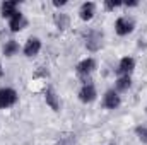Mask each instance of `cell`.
Instances as JSON below:
<instances>
[{
  "label": "cell",
  "instance_id": "6da1fadb",
  "mask_svg": "<svg viewBox=\"0 0 147 145\" xmlns=\"http://www.w3.org/2000/svg\"><path fill=\"white\" fill-rule=\"evenodd\" d=\"M17 99H19V96H17V92L14 89H10V87L0 89V109L14 106L17 103Z\"/></svg>",
  "mask_w": 147,
  "mask_h": 145
},
{
  "label": "cell",
  "instance_id": "7a4b0ae2",
  "mask_svg": "<svg viewBox=\"0 0 147 145\" xmlns=\"http://www.w3.org/2000/svg\"><path fill=\"white\" fill-rule=\"evenodd\" d=\"M134 21L130 17H118L116 22H115V31L118 36H127L134 31Z\"/></svg>",
  "mask_w": 147,
  "mask_h": 145
},
{
  "label": "cell",
  "instance_id": "3957f363",
  "mask_svg": "<svg viewBox=\"0 0 147 145\" xmlns=\"http://www.w3.org/2000/svg\"><path fill=\"white\" fill-rule=\"evenodd\" d=\"M96 96H98L96 87H94L91 82H84V85H82L80 91H79V99H80L84 104H89V103L96 101Z\"/></svg>",
  "mask_w": 147,
  "mask_h": 145
},
{
  "label": "cell",
  "instance_id": "277c9868",
  "mask_svg": "<svg viewBox=\"0 0 147 145\" xmlns=\"http://www.w3.org/2000/svg\"><path fill=\"white\" fill-rule=\"evenodd\" d=\"M134 68H135V60L132 56H125V58L120 60L116 73H118V77H130V73L134 72Z\"/></svg>",
  "mask_w": 147,
  "mask_h": 145
},
{
  "label": "cell",
  "instance_id": "5b68a950",
  "mask_svg": "<svg viewBox=\"0 0 147 145\" xmlns=\"http://www.w3.org/2000/svg\"><path fill=\"white\" fill-rule=\"evenodd\" d=\"M96 60L94 58H86V60H82V62H79L77 63V67H75V70L79 73V77H89L91 73L96 70Z\"/></svg>",
  "mask_w": 147,
  "mask_h": 145
},
{
  "label": "cell",
  "instance_id": "8992f818",
  "mask_svg": "<svg viewBox=\"0 0 147 145\" xmlns=\"http://www.w3.org/2000/svg\"><path fill=\"white\" fill-rule=\"evenodd\" d=\"M26 26H28V21H26L24 14H22L21 10H17L14 15L9 17V28H10L12 33H17V31H21V29H24Z\"/></svg>",
  "mask_w": 147,
  "mask_h": 145
},
{
  "label": "cell",
  "instance_id": "52a82bcc",
  "mask_svg": "<svg viewBox=\"0 0 147 145\" xmlns=\"http://www.w3.org/2000/svg\"><path fill=\"white\" fill-rule=\"evenodd\" d=\"M120 104H121V99H120L118 92H116L115 89L106 91V94L103 96V106L106 109H116Z\"/></svg>",
  "mask_w": 147,
  "mask_h": 145
},
{
  "label": "cell",
  "instance_id": "ba28073f",
  "mask_svg": "<svg viewBox=\"0 0 147 145\" xmlns=\"http://www.w3.org/2000/svg\"><path fill=\"white\" fill-rule=\"evenodd\" d=\"M86 46H87V50H91V51H98V50L103 46V34H101V33H96V31L89 33L87 41H86Z\"/></svg>",
  "mask_w": 147,
  "mask_h": 145
},
{
  "label": "cell",
  "instance_id": "9c48e42d",
  "mask_svg": "<svg viewBox=\"0 0 147 145\" xmlns=\"http://www.w3.org/2000/svg\"><path fill=\"white\" fill-rule=\"evenodd\" d=\"M39 50H41V41L38 38H29L26 41V44H24V55L29 56V58L36 56L38 53H39Z\"/></svg>",
  "mask_w": 147,
  "mask_h": 145
},
{
  "label": "cell",
  "instance_id": "30bf717a",
  "mask_svg": "<svg viewBox=\"0 0 147 145\" xmlns=\"http://www.w3.org/2000/svg\"><path fill=\"white\" fill-rule=\"evenodd\" d=\"M94 12H96V5L92 2H84L79 9V15L82 21H91L94 17Z\"/></svg>",
  "mask_w": 147,
  "mask_h": 145
},
{
  "label": "cell",
  "instance_id": "8fae6325",
  "mask_svg": "<svg viewBox=\"0 0 147 145\" xmlns=\"http://www.w3.org/2000/svg\"><path fill=\"white\" fill-rule=\"evenodd\" d=\"M45 99H46V104L53 109V111H60V101H58V96H57V92H55L51 87L46 89V92H45Z\"/></svg>",
  "mask_w": 147,
  "mask_h": 145
},
{
  "label": "cell",
  "instance_id": "7c38bea8",
  "mask_svg": "<svg viewBox=\"0 0 147 145\" xmlns=\"http://www.w3.org/2000/svg\"><path fill=\"white\" fill-rule=\"evenodd\" d=\"M17 5H19L17 2H3L2 7H0V9H2V17H7V19H9L10 15H14V14L19 10Z\"/></svg>",
  "mask_w": 147,
  "mask_h": 145
},
{
  "label": "cell",
  "instance_id": "4fadbf2b",
  "mask_svg": "<svg viewBox=\"0 0 147 145\" xmlns=\"http://www.w3.org/2000/svg\"><path fill=\"white\" fill-rule=\"evenodd\" d=\"M17 51H19V44H17V41L9 39V41L3 44V55H5V56H14Z\"/></svg>",
  "mask_w": 147,
  "mask_h": 145
},
{
  "label": "cell",
  "instance_id": "5bb4252c",
  "mask_svg": "<svg viewBox=\"0 0 147 145\" xmlns=\"http://www.w3.org/2000/svg\"><path fill=\"white\" fill-rule=\"evenodd\" d=\"M130 85H132L130 77H118V79H116V84H115L116 92H125V91L130 89Z\"/></svg>",
  "mask_w": 147,
  "mask_h": 145
},
{
  "label": "cell",
  "instance_id": "9a60e30c",
  "mask_svg": "<svg viewBox=\"0 0 147 145\" xmlns=\"http://www.w3.org/2000/svg\"><path fill=\"white\" fill-rule=\"evenodd\" d=\"M55 21H57V24H58V28H60V29H65V26L69 24V17H67L65 14H57Z\"/></svg>",
  "mask_w": 147,
  "mask_h": 145
},
{
  "label": "cell",
  "instance_id": "2e32d148",
  "mask_svg": "<svg viewBox=\"0 0 147 145\" xmlns=\"http://www.w3.org/2000/svg\"><path fill=\"white\" fill-rule=\"evenodd\" d=\"M135 133H137V137L140 138V142L147 144V126H137V128H135Z\"/></svg>",
  "mask_w": 147,
  "mask_h": 145
},
{
  "label": "cell",
  "instance_id": "e0dca14e",
  "mask_svg": "<svg viewBox=\"0 0 147 145\" xmlns=\"http://www.w3.org/2000/svg\"><path fill=\"white\" fill-rule=\"evenodd\" d=\"M121 5H123V2H120V0H106V2H105V7H106L108 10H113V9L121 7Z\"/></svg>",
  "mask_w": 147,
  "mask_h": 145
},
{
  "label": "cell",
  "instance_id": "ac0fdd59",
  "mask_svg": "<svg viewBox=\"0 0 147 145\" xmlns=\"http://www.w3.org/2000/svg\"><path fill=\"white\" fill-rule=\"evenodd\" d=\"M65 3H67L65 0H55V2H53V5H55V7H62V5H65Z\"/></svg>",
  "mask_w": 147,
  "mask_h": 145
},
{
  "label": "cell",
  "instance_id": "d6986e66",
  "mask_svg": "<svg viewBox=\"0 0 147 145\" xmlns=\"http://www.w3.org/2000/svg\"><path fill=\"white\" fill-rule=\"evenodd\" d=\"M123 5H127V7H137L139 2H123Z\"/></svg>",
  "mask_w": 147,
  "mask_h": 145
},
{
  "label": "cell",
  "instance_id": "ffe728a7",
  "mask_svg": "<svg viewBox=\"0 0 147 145\" xmlns=\"http://www.w3.org/2000/svg\"><path fill=\"white\" fill-rule=\"evenodd\" d=\"M0 77H3V68H2V65H0Z\"/></svg>",
  "mask_w": 147,
  "mask_h": 145
}]
</instances>
